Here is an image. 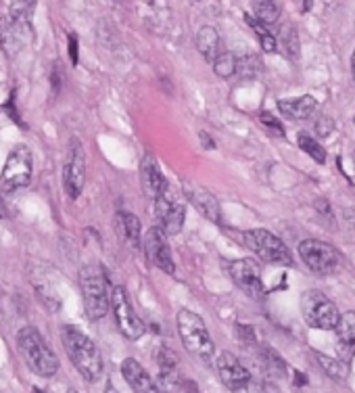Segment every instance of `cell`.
<instances>
[{"mask_svg":"<svg viewBox=\"0 0 355 393\" xmlns=\"http://www.w3.org/2000/svg\"><path fill=\"white\" fill-rule=\"evenodd\" d=\"M236 331L240 333V337H242V343H253V341H255V333H253L251 329H247V326L238 324V326H236Z\"/></svg>","mask_w":355,"mask_h":393,"instance_id":"cell-32","label":"cell"},{"mask_svg":"<svg viewBox=\"0 0 355 393\" xmlns=\"http://www.w3.org/2000/svg\"><path fill=\"white\" fill-rule=\"evenodd\" d=\"M335 130V122L328 118V116H320L318 120H316V124H314V132L320 136V138H326V136H331Z\"/></svg>","mask_w":355,"mask_h":393,"instance_id":"cell-30","label":"cell"},{"mask_svg":"<svg viewBox=\"0 0 355 393\" xmlns=\"http://www.w3.org/2000/svg\"><path fill=\"white\" fill-rule=\"evenodd\" d=\"M301 314H303V320L307 322V326L320 329V331H335L341 320L337 305L324 293H320L316 289L303 293Z\"/></svg>","mask_w":355,"mask_h":393,"instance_id":"cell-5","label":"cell"},{"mask_svg":"<svg viewBox=\"0 0 355 393\" xmlns=\"http://www.w3.org/2000/svg\"><path fill=\"white\" fill-rule=\"evenodd\" d=\"M228 274H230L232 282H234L245 295H249V297H253V299H261V297L266 295L259 263L253 262L251 258L230 262V266H228Z\"/></svg>","mask_w":355,"mask_h":393,"instance_id":"cell-11","label":"cell"},{"mask_svg":"<svg viewBox=\"0 0 355 393\" xmlns=\"http://www.w3.org/2000/svg\"><path fill=\"white\" fill-rule=\"evenodd\" d=\"M278 107L291 120H307L318 109V101L312 95H303L297 99H280Z\"/></svg>","mask_w":355,"mask_h":393,"instance_id":"cell-18","label":"cell"},{"mask_svg":"<svg viewBox=\"0 0 355 393\" xmlns=\"http://www.w3.org/2000/svg\"><path fill=\"white\" fill-rule=\"evenodd\" d=\"M213 69L219 78H230L236 74V57L228 50H222L213 63Z\"/></svg>","mask_w":355,"mask_h":393,"instance_id":"cell-28","label":"cell"},{"mask_svg":"<svg viewBox=\"0 0 355 393\" xmlns=\"http://www.w3.org/2000/svg\"><path fill=\"white\" fill-rule=\"evenodd\" d=\"M117 222H119V230H122V237L126 239V243H130L134 247L140 245V220L134 214L122 212L117 216Z\"/></svg>","mask_w":355,"mask_h":393,"instance_id":"cell-21","label":"cell"},{"mask_svg":"<svg viewBox=\"0 0 355 393\" xmlns=\"http://www.w3.org/2000/svg\"><path fill=\"white\" fill-rule=\"evenodd\" d=\"M61 337H63L65 352L71 364L78 368V373L86 381H96L103 375V356L94 345V341L86 337L82 331H78L75 326H63Z\"/></svg>","mask_w":355,"mask_h":393,"instance_id":"cell-1","label":"cell"},{"mask_svg":"<svg viewBox=\"0 0 355 393\" xmlns=\"http://www.w3.org/2000/svg\"><path fill=\"white\" fill-rule=\"evenodd\" d=\"M337 337L343 347L355 350V312H345L341 314V320L337 324Z\"/></svg>","mask_w":355,"mask_h":393,"instance_id":"cell-24","label":"cell"},{"mask_svg":"<svg viewBox=\"0 0 355 393\" xmlns=\"http://www.w3.org/2000/svg\"><path fill=\"white\" fill-rule=\"evenodd\" d=\"M196 48L203 55V59L207 63H215L217 55L222 53V42H219V34L211 27V25H203L196 32Z\"/></svg>","mask_w":355,"mask_h":393,"instance_id":"cell-19","label":"cell"},{"mask_svg":"<svg viewBox=\"0 0 355 393\" xmlns=\"http://www.w3.org/2000/svg\"><path fill=\"white\" fill-rule=\"evenodd\" d=\"M78 53H80V44H78V36L71 34L69 36V59L73 65H78Z\"/></svg>","mask_w":355,"mask_h":393,"instance_id":"cell-31","label":"cell"},{"mask_svg":"<svg viewBox=\"0 0 355 393\" xmlns=\"http://www.w3.org/2000/svg\"><path fill=\"white\" fill-rule=\"evenodd\" d=\"M31 182V151L25 144H17L2 167L0 174V184L4 191H19L25 188Z\"/></svg>","mask_w":355,"mask_h":393,"instance_id":"cell-7","label":"cell"},{"mask_svg":"<svg viewBox=\"0 0 355 393\" xmlns=\"http://www.w3.org/2000/svg\"><path fill=\"white\" fill-rule=\"evenodd\" d=\"M247 21H249V27L257 34L261 48H263L266 53H276V50H278V38H274V34L270 32V27L263 25V23L257 21V19H251L249 15H247Z\"/></svg>","mask_w":355,"mask_h":393,"instance_id":"cell-26","label":"cell"},{"mask_svg":"<svg viewBox=\"0 0 355 393\" xmlns=\"http://www.w3.org/2000/svg\"><path fill=\"white\" fill-rule=\"evenodd\" d=\"M184 218H186V207L182 205L180 199H176V195L172 193V188L166 195H161L159 199H155L157 228H161L168 237H174V235H178L182 230Z\"/></svg>","mask_w":355,"mask_h":393,"instance_id":"cell-12","label":"cell"},{"mask_svg":"<svg viewBox=\"0 0 355 393\" xmlns=\"http://www.w3.org/2000/svg\"><path fill=\"white\" fill-rule=\"evenodd\" d=\"M4 216V212H2V203H0V218Z\"/></svg>","mask_w":355,"mask_h":393,"instance_id":"cell-38","label":"cell"},{"mask_svg":"<svg viewBox=\"0 0 355 393\" xmlns=\"http://www.w3.org/2000/svg\"><path fill=\"white\" fill-rule=\"evenodd\" d=\"M184 195L196 207L198 214H203L209 222L219 224V220H222L219 201L215 199V195L211 191H207L205 186H196L192 182H184Z\"/></svg>","mask_w":355,"mask_h":393,"instance_id":"cell-15","label":"cell"},{"mask_svg":"<svg viewBox=\"0 0 355 393\" xmlns=\"http://www.w3.org/2000/svg\"><path fill=\"white\" fill-rule=\"evenodd\" d=\"M143 247H145V254H147L149 262L153 263V266H157L166 274H174L176 272V263H174V258H172V249L168 245V235L161 228L153 226L145 235Z\"/></svg>","mask_w":355,"mask_h":393,"instance_id":"cell-13","label":"cell"},{"mask_svg":"<svg viewBox=\"0 0 355 393\" xmlns=\"http://www.w3.org/2000/svg\"><path fill=\"white\" fill-rule=\"evenodd\" d=\"M67 393H78V392H75V389H69V392H67Z\"/></svg>","mask_w":355,"mask_h":393,"instance_id":"cell-39","label":"cell"},{"mask_svg":"<svg viewBox=\"0 0 355 393\" xmlns=\"http://www.w3.org/2000/svg\"><path fill=\"white\" fill-rule=\"evenodd\" d=\"M251 8H253V15L257 21H261L263 25H272L278 21L280 17V4L274 2V0H255L251 2Z\"/></svg>","mask_w":355,"mask_h":393,"instance_id":"cell-22","label":"cell"},{"mask_svg":"<svg viewBox=\"0 0 355 393\" xmlns=\"http://www.w3.org/2000/svg\"><path fill=\"white\" fill-rule=\"evenodd\" d=\"M278 44H282V53L284 57H289L291 61L299 59V50H301V42H299V34L293 25L282 27L280 36H278Z\"/></svg>","mask_w":355,"mask_h":393,"instance_id":"cell-23","label":"cell"},{"mask_svg":"<svg viewBox=\"0 0 355 393\" xmlns=\"http://www.w3.org/2000/svg\"><path fill=\"white\" fill-rule=\"evenodd\" d=\"M318 364L324 368V373L331 377V379H337V381H345L347 375H349V362H345L343 358H333V356H326V354H320V352H314Z\"/></svg>","mask_w":355,"mask_h":393,"instance_id":"cell-20","label":"cell"},{"mask_svg":"<svg viewBox=\"0 0 355 393\" xmlns=\"http://www.w3.org/2000/svg\"><path fill=\"white\" fill-rule=\"evenodd\" d=\"M297 142H299V146L316 161V163H326V149L320 144V140H316L314 136H310L307 132H299L297 134Z\"/></svg>","mask_w":355,"mask_h":393,"instance_id":"cell-25","label":"cell"},{"mask_svg":"<svg viewBox=\"0 0 355 393\" xmlns=\"http://www.w3.org/2000/svg\"><path fill=\"white\" fill-rule=\"evenodd\" d=\"M17 350L23 356L25 364L29 366L31 373H36L38 377L50 379L57 375L59 371V360L55 356V352L50 350V345L44 341V337L40 335L38 329L34 326H23L17 333Z\"/></svg>","mask_w":355,"mask_h":393,"instance_id":"cell-2","label":"cell"},{"mask_svg":"<svg viewBox=\"0 0 355 393\" xmlns=\"http://www.w3.org/2000/svg\"><path fill=\"white\" fill-rule=\"evenodd\" d=\"M34 393H46V392H42V389H38V387H36V389H34Z\"/></svg>","mask_w":355,"mask_h":393,"instance_id":"cell-37","label":"cell"},{"mask_svg":"<svg viewBox=\"0 0 355 393\" xmlns=\"http://www.w3.org/2000/svg\"><path fill=\"white\" fill-rule=\"evenodd\" d=\"M261 71V61L257 55H242L236 57V74L240 78H255Z\"/></svg>","mask_w":355,"mask_h":393,"instance_id":"cell-27","label":"cell"},{"mask_svg":"<svg viewBox=\"0 0 355 393\" xmlns=\"http://www.w3.org/2000/svg\"><path fill=\"white\" fill-rule=\"evenodd\" d=\"M111 308H113V314H115L117 329L122 331V335L126 339L136 341V339H140L145 335L147 326L140 320V316L134 312V308L130 303V297H128L124 287H115L111 291Z\"/></svg>","mask_w":355,"mask_h":393,"instance_id":"cell-8","label":"cell"},{"mask_svg":"<svg viewBox=\"0 0 355 393\" xmlns=\"http://www.w3.org/2000/svg\"><path fill=\"white\" fill-rule=\"evenodd\" d=\"M198 136H201V140H205V144H207V146H209V149H213V146H215V144H213V142H211V138H209V136H207V134H205V132H201V134H198Z\"/></svg>","mask_w":355,"mask_h":393,"instance_id":"cell-34","label":"cell"},{"mask_svg":"<svg viewBox=\"0 0 355 393\" xmlns=\"http://www.w3.org/2000/svg\"><path fill=\"white\" fill-rule=\"evenodd\" d=\"M80 284H82V295H84L88 316L92 320L105 318L111 308V293H109V282L103 270L96 266H86L80 272Z\"/></svg>","mask_w":355,"mask_h":393,"instance_id":"cell-4","label":"cell"},{"mask_svg":"<svg viewBox=\"0 0 355 393\" xmlns=\"http://www.w3.org/2000/svg\"><path fill=\"white\" fill-rule=\"evenodd\" d=\"M176 322L178 333H180V339H182L186 352L190 356H194L198 362L211 364V360L215 358V347H213L211 335L205 326V320L190 310H180Z\"/></svg>","mask_w":355,"mask_h":393,"instance_id":"cell-3","label":"cell"},{"mask_svg":"<svg viewBox=\"0 0 355 393\" xmlns=\"http://www.w3.org/2000/svg\"><path fill=\"white\" fill-rule=\"evenodd\" d=\"M122 375H124L126 383L132 387L134 393H159L157 385L151 379V375L134 358H126L122 362Z\"/></svg>","mask_w":355,"mask_h":393,"instance_id":"cell-16","label":"cell"},{"mask_svg":"<svg viewBox=\"0 0 355 393\" xmlns=\"http://www.w3.org/2000/svg\"><path fill=\"white\" fill-rule=\"evenodd\" d=\"M234 393H268V392H266V387H263V385H259V383L251 381V383H247L242 389H238V392H234Z\"/></svg>","mask_w":355,"mask_h":393,"instance_id":"cell-33","label":"cell"},{"mask_svg":"<svg viewBox=\"0 0 355 393\" xmlns=\"http://www.w3.org/2000/svg\"><path fill=\"white\" fill-rule=\"evenodd\" d=\"M215 368H217V375L222 379V383L230 389V392H238L242 389L247 383H251V375L249 371L236 360L234 354L230 352H222L217 358H215Z\"/></svg>","mask_w":355,"mask_h":393,"instance_id":"cell-14","label":"cell"},{"mask_svg":"<svg viewBox=\"0 0 355 393\" xmlns=\"http://www.w3.org/2000/svg\"><path fill=\"white\" fill-rule=\"evenodd\" d=\"M259 120H261L263 128L270 132V134H274V136H284V126H282L270 111H261V113H259Z\"/></svg>","mask_w":355,"mask_h":393,"instance_id":"cell-29","label":"cell"},{"mask_svg":"<svg viewBox=\"0 0 355 393\" xmlns=\"http://www.w3.org/2000/svg\"><path fill=\"white\" fill-rule=\"evenodd\" d=\"M242 237L247 241V247L257 258H261L263 262L278 263V266H293L291 249L274 233L263 230V228H253V230H247Z\"/></svg>","mask_w":355,"mask_h":393,"instance_id":"cell-6","label":"cell"},{"mask_svg":"<svg viewBox=\"0 0 355 393\" xmlns=\"http://www.w3.org/2000/svg\"><path fill=\"white\" fill-rule=\"evenodd\" d=\"M140 172H143V186H145V191H147L149 197L159 199L161 195H166V193L170 191V184H168L166 176L161 174V170H159L155 157L147 155V157L143 159Z\"/></svg>","mask_w":355,"mask_h":393,"instance_id":"cell-17","label":"cell"},{"mask_svg":"<svg viewBox=\"0 0 355 393\" xmlns=\"http://www.w3.org/2000/svg\"><path fill=\"white\" fill-rule=\"evenodd\" d=\"M105 393H119V392H117V389H115V385L109 381V383H107V387H105Z\"/></svg>","mask_w":355,"mask_h":393,"instance_id":"cell-35","label":"cell"},{"mask_svg":"<svg viewBox=\"0 0 355 393\" xmlns=\"http://www.w3.org/2000/svg\"><path fill=\"white\" fill-rule=\"evenodd\" d=\"M299 256L305 266L314 270L316 274H333L335 270L341 268V262H343L341 254L333 245L316 241V239L303 241L299 245Z\"/></svg>","mask_w":355,"mask_h":393,"instance_id":"cell-10","label":"cell"},{"mask_svg":"<svg viewBox=\"0 0 355 393\" xmlns=\"http://www.w3.org/2000/svg\"><path fill=\"white\" fill-rule=\"evenodd\" d=\"M352 71H354V80H355V53H354V61H352Z\"/></svg>","mask_w":355,"mask_h":393,"instance_id":"cell-36","label":"cell"},{"mask_svg":"<svg viewBox=\"0 0 355 393\" xmlns=\"http://www.w3.org/2000/svg\"><path fill=\"white\" fill-rule=\"evenodd\" d=\"M86 182V155L84 146L78 138H71L67 157L63 161V188L69 199H78L82 195Z\"/></svg>","mask_w":355,"mask_h":393,"instance_id":"cell-9","label":"cell"}]
</instances>
